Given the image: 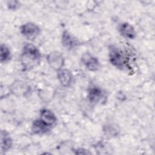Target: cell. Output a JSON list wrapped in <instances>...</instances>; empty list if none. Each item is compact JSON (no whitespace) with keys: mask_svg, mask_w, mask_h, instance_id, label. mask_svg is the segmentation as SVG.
<instances>
[{"mask_svg":"<svg viewBox=\"0 0 155 155\" xmlns=\"http://www.w3.org/2000/svg\"><path fill=\"white\" fill-rule=\"evenodd\" d=\"M41 53L32 43H26L23 46L20 55V62L24 71H28L36 67L40 62Z\"/></svg>","mask_w":155,"mask_h":155,"instance_id":"6da1fadb","label":"cell"},{"mask_svg":"<svg viewBox=\"0 0 155 155\" xmlns=\"http://www.w3.org/2000/svg\"><path fill=\"white\" fill-rule=\"evenodd\" d=\"M108 58L110 62L119 70L129 69V65L126 56L120 48L114 45L108 47Z\"/></svg>","mask_w":155,"mask_h":155,"instance_id":"7a4b0ae2","label":"cell"},{"mask_svg":"<svg viewBox=\"0 0 155 155\" xmlns=\"http://www.w3.org/2000/svg\"><path fill=\"white\" fill-rule=\"evenodd\" d=\"M20 32L27 39L33 41L40 34L41 28L38 25L32 22L23 24L20 27Z\"/></svg>","mask_w":155,"mask_h":155,"instance_id":"3957f363","label":"cell"},{"mask_svg":"<svg viewBox=\"0 0 155 155\" xmlns=\"http://www.w3.org/2000/svg\"><path fill=\"white\" fill-rule=\"evenodd\" d=\"M87 97L90 103L96 104L105 102L107 96L105 91L101 87L92 85L88 88Z\"/></svg>","mask_w":155,"mask_h":155,"instance_id":"277c9868","label":"cell"},{"mask_svg":"<svg viewBox=\"0 0 155 155\" xmlns=\"http://www.w3.org/2000/svg\"><path fill=\"white\" fill-rule=\"evenodd\" d=\"M46 59L50 67L56 71L63 68L65 59L61 52L58 51H52L47 56Z\"/></svg>","mask_w":155,"mask_h":155,"instance_id":"5b68a950","label":"cell"},{"mask_svg":"<svg viewBox=\"0 0 155 155\" xmlns=\"http://www.w3.org/2000/svg\"><path fill=\"white\" fill-rule=\"evenodd\" d=\"M82 64L89 71L95 72L99 70L101 67L99 59L90 53H85L81 58Z\"/></svg>","mask_w":155,"mask_h":155,"instance_id":"8992f818","label":"cell"},{"mask_svg":"<svg viewBox=\"0 0 155 155\" xmlns=\"http://www.w3.org/2000/svg\"><path fill=\"white\" fill-rule=\"evenodd\" d=\"M10 90L16 96H26L31 92V87L25 82L21 80L15 81L10 86Z\"/></svg>","mask_w":155,"mask_h":155,"instance_id":"52a82bcc","label":"cell"},{"mask_svg":"<svg viewBox=\"0 0 155 155\" xmlns=\"http://www.w3.org/2000/svg\"><path fill=\"white\" fill-rule=\"evenodd\" d=\"M57 78L62 87H69L73 81V74L70 70L62 68L57 71Z\"/></svg>","mask_w":155,"mask_h":155,"instance_id":"ba28073f","label":"cell"},{"mask_svg":"<svg viewBox=\"0 0 155 155\" xmlns=\"http://www.w3.org/2000/svg\"><path fill=\"white\" fill-rule=\"evenodd\" d=\"M61 43L65 48L68 50L73 49L79 44L78 39L67 30H64L62 33Z\"/></svg>","mask_w":155,"mask_h":155,"instance_id":"9c48e42d","label":"cell"},{"mask_svg":"<svg viewBox=\"0 0 155 155\" xmlns=\"http://www.w3.org/2000/svg\"><path fill=\"white\" fill-rule=\"evenodd\" d=\"M118 31L120 35L128 39H134L136 36V32L133 26L128 22H124L118 26Z\"/></svg>","mask_w":155,"mask_h":155,"instance_id":"30bf717a","label":"cell"},{"mask_svg":"<svg viewBox=\"0 0 155 155\" xmlns=\"http://www.w3.org/2000/svg\"><path fill=\"white\" fill-rule=\"evenodd\" d=\"M51 128L52 127L46 124L41 119L38 118L33 121L31 130L34 134L42 135L47 133L50 131Z\"/></svg>","mask_w":155,"mask_h":155,"instance_id":"8fae6325","label":"cell"},{"mask_svg":"<svg viewBox=\"0 0 155 155\" xmlns=\"http://www.w3.org/2000/svg\"><path fill=\"white\" fill-rule=\"evenodd\" d=\"M39 118L51 127H53L57 122V117L54 113L47 108H42L40 110Z\"/></svg>","mask_w":155,"mask_h":155,"instance_id":"7c38bea8","label":"cell"},{"mask_svg":"<svg viewBox=\"0 0 155 155\" xmlns=\"http://www.w3.org/2000/svg\"><path fill=\"white\" fill-rule=\"evenodd\" d=\"M13 145V140L8 132L2 130L1 132V149L2 152L8 151Z\"/></svg>","mask_w":155,"mask_h":155,"instance_id":"4fadbf2b","label":"cell"},{"mask_svg":"<svg viewBox=\"0 0 155 155\" xmlns=\"http://www.w3.org/2000/svg\"><path fill=\"white\" fill-rule=\"evenodd\" d=\"M11 58V51L8 47L1 44L0 47V61L1 63L8 62Z\"/></svg>","mask_w":155,"mask_h":155,"instance_id":"5bb4252c","label":"cell"},{"mask_svg":"<svg viewBox=\"0 0 155 155\" xmlns=\"http://www.w3.org/2000/svg\"><path fill=\"white\" fill-rule=\"evenodd\" d=\"M7 6L9 10H16L20 7V2L18 1H10L7 2Z\"/></svg>","mask_w":155,"mask_h":155,"instance_id":"9a60e30c","label":"cell"},{"mask_svg":"<svg viewBox=\"0 0 155 155\" xmlns=\"http://www.w3.org/2000/svg\"><path fill=\"white\" fill-rule=\"evenodd\" d=\"M108 129L106 130H107V133L110 134V135L111 136H116L117 134V128H115L114 126L109 125L107 126Z\"/></svg>","mask_w":155,"mask_h":155,"instance_id":"2e32d148","label":"cell"},{"mask_svg":"<svg viewBox=\"0 0 155 155\" xmlns=\"http://www.w3.org/2000/svg\"><path fill=\"white\" fill-rule=\"evenodd\" d=\"M75 154H91L90 151H88V150H85L84 148H78L75 150Z\"/></svg>","mask_w":155,"mask_h":155,"instance_id":"e0dca14e","label":"cell"}]
</instances>
